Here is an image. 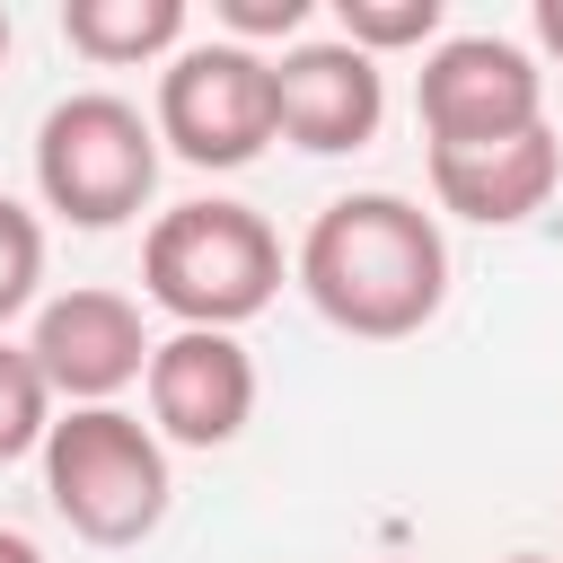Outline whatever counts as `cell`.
I'll list each match as a JSON object with an SVG mask.
<instances>
[{"mask_svg": "<svg viewBox=\"0 0 563 563\" xmlns=\"http://www.w3.org/2000/svg\"><path fill=\"white\" fill-rule=\"evenodd\" d=\"M290 282L352 343H405L449 299V238L405 194H343L308 220Z\"/></svg>", "mask_w": 563, "mask_h": 563, "instance_id": "6da1fadb", "label": "cell"}, {"mask_svg": "<svg viewBox=\"0 0 563 563\" xmlns=\"http://www.w3.org/2000/svg\"><path fill=\"white\" fill-rule=\"evenodd\" d=\"M141 290L202 334H238L246 317H264L282 299V238L255 202L202 194L150 220L141 238Z\"/></svg>", "mask_w": 563, "mask_h": 563, "instance_id": "7a4b0ae2", "label": "cell"}, {"mask_svg": "<svg viewBox=\"0 0 563 563\" xmlns=\"http://www.w3.org/2000/svg\"><path fill=\"white\" fill-rule=\"evenodd\" d=\"M44 501L70 537L88 545H141L167 501H176V475H167V440L123 413V405H70L53 413L44 431Z\"/></svg>", "mask_w": 563, "mask_h": 563, "instance_id": "3957f363", "label": "cell"}, {"mask_svg": "<svg viewBox=\"0 0 563 563\" xmlns=\"http://www.w3.org/2000/svg\"><path fill=\"white\" fill-rule=\"evenodd\" d=\"M158 185V123L114 88H70L35 123V194L70 229H123Z\"/></svg>", "mask_w": 563, "mask_h": 563, "instance_id": "277c9868", "label": "cell"}, {"mask_svg": "<svg viewBox=\"0 0 563 563\" xmlns=\"http://www.w3.org/2000/svg\"><path fill=\"white\" fill-rule=\"evenodd\" d=\"M158 141L185 167H246L273 141V53H246L229 35H185L158 70Z\"/></svg>", "mask_w": 563, "mask_h": 563, "instance_id": "5b68a950", "label": "cell"}, {"mask_svg": "<svg viewBox=\"0 0 563 563\" xmlns=\"http://www.w3.org/2000/svg\"><path fill=\"white\" fill-rule=\"evenodd\" d=\"M413 106H422V141H431V150L510 141V132L545 123V70H537V53L510 44V35H440V44L422 53Z\"/></svg>", "mask_w": 563, "mask_h": 563, "instance_id": "8992f818", "label": "cell"}, {"mask_svg": "<svg viewBox=\"0 0 563 563\" xmlns=\"http://www.w3.org/2000/svg\"><path fill=\"white\" fill-rule=\"evenodd\" d=\"M387 123V70L352 53L343 35H299L273 53V141H299L308 158L369 150Z\"/></svg>", "mask_w": 563, "mask_h": 563, "instance_id": "52a82bcc", "label": "cell"}, {"mask_svg": "<svg viewBox=\"0 0 563 563\" xmlns=\"http://www.w3.org/2000/svg\"><path fill=\"white\" fill-rule=\"evenodd\" d=\"M26 361L35 378L62 396V405H114L141 369H150V325H141V299L123 290H62L35 308V334H26Z\"/></svg>", "mask_w": 563, "mask_h": 563, "instance_id": "ba28073f", "label": "cell"}, {"mask_svg": "<svg viewBox=\"0 0 563 563\" xmlns=\"http://www.w3.org/2000/svg\"><path fill=\"white\" fill-rule=\"evenodd\" d=\"M150 431L167 449H229L255 422V352L238 334H202L176 325L167 343H150Z\"/></svg>", "mask_w": 563, "mask_h": 563, "instance_id": "9c48e42d", "label": "cell"}, {"mask_svg": "<svg viewBox=\"0 0 563 563\" xmlns=\"http://www.w3.org/2000/svg\"><path fill=\"white\" fill-rule=\"evenodd\" d=\"M563 185V141L554 123H528L510 141H466V150H431V202L449 220H475V229H519L554 202Z\"/></svg>", "mask_w": 563, "mask_h": 563, "instance_id": "30bf717a", "label": "cell"}, {"mask_svg": "<svg viewBox=\"0 0 563 563\" xmlns=\"http://www.w3.org/2000/svg\"><path fill=\"white\" fill-rule=\"evenodd\" d=\"M194 9L185 0H62V35L79 62L132 70V62H167L185 44Z\"/></svg>", "mask_w": 563, "mask_h": 563, "instance_id": "8fae6325", "label": "cell"}, {"mask_svg": "<svg viewBox=\"0 0 563 563\" xmlns=\"http://www.w3.org/2000/svg\"><path fill=\"white\" fill-rule=\"evenodd\" d=\"M334 35L352 53H422L440 44V0H334Z\"/></svg>", "mask_w": 563, "mask_h": 563, "instance_id": "7c38bea8", "label": "cell"}, {"mask_svg": "<svg viewBox=\"0 0 563 563\" xmlns=\"http://www.w3.org/2000/svg\"><path fill=\"white\" fill-rule=\"evenodd\" d=\"M44 431H53V387L35 378L26 343H9V334H0V466L35 457V449H44Z\"/></svg>", "mask_w": 563, "mask_h": 563, "instance_id": "4fadbf2b", "label": "cell"}, {"mask_svg": "<svg viewBox=\"0 0 563 563\" xmlns=\"http://www.w3.org/2000/svg\"><path fill=\"white\" fill-rule=\"evenodd\" d=\"M35 290H44V220H35L26 202L0 194V325L26 317Z\"/></svg>", "mask_w": 563, "mask_h": 563, "instance_id": "5bb4252c", "label": "cell"}, {"mask_svg": "<svg viewBox=\"0 0 563 563\" xmlns=\"http://www.w3.org/2000/svg\"><path fill=\"white\" fill-rule=\"evenodd\" d=\"M211 18H220V35H229V44H246V53L308 35V0H220Z\"/></svg>", "mask_w": 563, "mask_h": 563, "instance_id": "9a60e30c", "label": "cell"}, {"mask_svg": "<svg viewBox=\"0 0 563 563\" xmlns=\"http://www.w3.org/2000/svg\"><path fill=\"white\" fill-rule=\"evenodd\" d=\"M537 44L563 62V0H537Z\"/></svg>", "mask_w": 563, "mask_h": 563, "instance_id": "2e32d148", "label": "cell"}, {"mask_svg": "<svg viewBox=\"0 0 563 563\" xmlns=\"http://www.w3.org/2000/svg\"><path fill=\"white\" fill-rule=\"evenodd\" d=\"M0 563H44V545H35V537H18V528H0Z\"/></svg>", "mask_w": 563, "mask_h": 563, "instance_id": "e0dca14e", "label": "cell"}, {"mask_svg": "<svg viewBox=\"0 0 563 563\" xmlns=\"http://www.w3.org/2000/svg\"><path fill=\"white\" fill-rule=\"evenodd\" d=\"M0 62H9V9H0Z\"/></svg>", "mask_w": 563, "mask_h": 563, "instance_id": "ac0fdd59", "label": "cell"}, {"mask_svg": "<svg viewBox=\"0 0 563 563\" xmlns=\"http://www.w3.org/2000/svg\"><path fill=\"white\" fill-rule=\"evenodd\" d=\"M501 563H554V554H501Z\"/></svg>", "mask_w": 563, "mask_h": 563, "instance_id": "d6986e66", "label": "cell"}]
</instances>
